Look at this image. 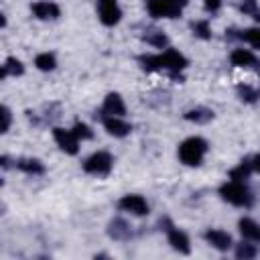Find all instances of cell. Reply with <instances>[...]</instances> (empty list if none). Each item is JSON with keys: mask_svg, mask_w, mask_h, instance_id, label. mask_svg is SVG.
I'll return each mask as SVG.
<instances>
[{"mask_svg": "<svg viewBox=\"0 0 260 260\" xmlns=\"http://www.w3.org/2000/svg\"><path fill=\"white\" fill-rule=\"evenodd\" d=\"M71 130L75 132V136H77L79 140H87V138H91V136H93L91 128H89L87 124H83V122H75V126H73Z\"/></svg>", "mask_w": 260, "mask_h": 260, "instance_id": "26", "label": "cell"}, {"mask_svg": "<svg viewBox=\"0 0 260 260\" xmlns=\"http://www.w3.org/2000/svg\"><path fill=\"white\" fill-rule=\"evenodd\" d=\"M118 207L122 211H128L132 215H138V217H142V215L148 213V203H146V199L142 195H124L118 201Z\"/></svg>", "mask_w": 260, "mask_h": 260, "instance_id": "8", "label": "cell"}, {"mask_svg": "<svg viewBox=\"0 0 260 260\" xmlns=\"http://www.w3.org/2000/svg\"><path fill=\"white\" fill-rule=\"evenodd\" d=\"M53 138L59 144V148L67 154H77L79 150V138L75 136L73 130H65V128H53Z\"/></svg>", "mask_w": 260, "mask_h": 260, "instance_id": "7", "label": "cell"}, {"mask_svg": "<svg viewBox=\"0 0 260 260\" xmlns=\"http://www.w3.org/2000/svg\"><path fill=\"white\" fill-rule=\"evenodd\" d=\"M102 114H104V116H124V114H126V106H124L120 93H108V95L104 98Z\"/></svg>", "mask_w": 260, "mask_h": 260, "instance_id": "13", "label": "cell"}, {"mask_svg": "<svg viewBox=\"0 0 260 260\" xmlns=\"http://www.w3.org/2000/svg\"><path fill=\"white\" fill-rule=\"evenodd\" d=\"M230 61L234 67H250L256 63V57L248 49H234L230 55Z\"/></svg>", "mask_w": 260, "mask_h": 260, "instance_id": "15", "label": "cell"}, {"mask_svg": "<svg viewBox=\"0 0 260 260\" xmlns=\"http://www.w3.org/2000/svg\"><path fill=\"white\" fill-rule=\"evenodd\" d=\"M102 124H104V128L108 130V134L118 136V138L130 134V130H132L130 124L124 122L120 116H102Z\"/></svg>", "mask_w": 260, "mask_h": 260, "instance_id": "10", "label": "cell"}, {"mask_svg": "<svg viewBox=\"0 0 260 260\" xmlns=\"http://www.w3.org/2000/svg\"><path fill=\"white\" fill-rule=\"evenodd\" d=\"M238 228H240V234H242L246 240L260 242V225H258L252 217H242V219L238 221Z\"/></svg>", "mask_w": 260, "mask_h": 260, "instance_id": "14", "label": "cell"}, {"mask_svg": "<svg viewBox=\"0 0 260 260\" xmlns=\"http://www.w3.org/2000/svg\"><path fill=\"white\" fill-rule=\"evenodd\" d=\"M185 120L195 122V124H207L209 120H213V110H209V108H193V110L185 112Z\"/></svg>", "mask_w": 260, "mask_h": 260, "instance_id": "17", "label": "cell"}, {"mask_svg": "<svg viewBox=\"0 0 260 260\" xmlns=\"http://www.w3.org/2000/svg\"><path fill=\"white\" fill-rule=\"evenodd\" d=\"M112 154L106 150H98L93 152L85 162H83V171L89 175H108L112 171Z\"/></svg>", "mask_w": 260, "mask_h": 260, "instance_id": "5", "label": "cell"}, {"mask_svg": "<svg viewBox=\"0 0 260 260\" xmlns=\"http://www.w3.org/2000/svg\"><path fill=\"white\" fill-rule=\"evenodd\" d=\"M140 63L144 69L148 71H169L173 77H179V73L187 67V59L185 55H181L179 51L175 49H167L165 53H158V55H142L140 57ZM181 79V77H179Z\"/></svg>", "mask_w": 260, "mask_h": 260, "instance_id": "1", "label": "cell"}, {"mask_svg": "<svg viewBox=\"0 0 260 260\" xmlns=\"http://www.w3.org/2000/svg\"><path fill=\"white\" fill-rule=\"evenodd\" d=\"M191 28H193V32H195L197 37H201V39H209V37H211V28H209V22H207V20H197V22L191 24Z\"/></svg>", "mask_w": 260, "mask_h": 260, "instance_id": "24", "label": "cell"}, {"mask_svg": "<svg viewBox=\"0 0 260 260\" xmlns=\"http://www.w3.org/2000/svg\"><path fill=\"white\" fill-rule=\"evenodd\" d=\"M167 238H169V244L173 246V250H177V252H181V254H189V252H191L189 238H187V234L181 232L179 228L169 225V228H167Z\"/></svg>", "mask_w": 260, "mask_h": 260, "instance_id": "11", "label": "cell"}, {"mask_svg": "<svg viewBox=\"0 0 260 260\" xmlns=\"http://www.w3.org/2000/svg\"><path fill=\"white\" fill-rule=\"evenodd\" d=\"M219 4H221V0H205V8L209 12H215L219 8Z\"/></svg>", "mask_w": 260, "mask_h": 260, "instance_id": "30", "label": "cell"}, {"mask_svg": "<svg viewBox=\"0 0 260 260\" xmlns=\"http://www.w3.org/2000/svg\"><path fill=\"white\" fill-rule=\"evenodd\" d=\"M250 173H252V165L246 162V160H242L238 167H234V169L230 171V179H234V181H244V179L250 177Z\"/></svg>", "mask_w": 260, "mask_h": 260, "instance_id": "21", "label": "cell"}, {"mask_svg": "<svg viewBox=\"0 0 260 260\" xmlns=\"http://www.w3.org/2000/svg\"><path fill=\"white\" fill-rule=\"evenodd\" d=\"M181 2H183V4H187V2H189V0H181Z\"/></svg>", "mask_w": 260, "mask_h": 260, "instance_id": "33", "label": "cell"}, {"mask_svg": "<svg viewBox=\"0 0 260 260\" xmlns=\"http://www.w3.org/2000/svg\"><path fill=\"white\" fill-rule=\"evenodd\" d=\"M35 65L41 71H53L55 65H57V59H55L53 53H41V55L35 57Z\"/></svg>", "mask_w": 260, "mask_h": 260, "instance_id": "19", "label": "cell"}, {"mask_svg": "<svg viewBox=\"0 0 260 260\" xmlns=\"http://www.w3.org/2000/svg\"><path fill=\"white\" fill-rule=\"evenodd\" d=\"M238 95L244 100V102H256L260 98L258 89L250 87V85H238Z\"/></svg>", "mask_w": 260, "mask_h": 260, "instance_id": "23", "label": "cell"}, {"mask_svg": "<svg viewBox=\"0 0 260 260\" xmlns=\"http://www.w3.org/2000/svg\"><path fill=\"white\" fill-rule=\"evenodd\" d=\"M256 20H260V12H258V14H256Z\"/></svg>", "mask_w": 260, "mask_h": 260, "instance_id": "32", "label": "cell"}, {"mask_svg": "<svg viewBox=\"0 0 260 260\" xmlns=\"http://www.w3.org/2000/svg\"><path fill=\"white\" fill-rule=\"evenodd\" d=\"M219 195L228 201V203H232V205H236V207H250L252 203H254V197H252V193H250V189L242 183V181H228V183H223L221 187H219Z\"/></svg>", "mask_w": 260, "mask_h": 260, "instance_id": "3", "label": "cell"}, {"mask_svg": "<svg viewBox=\"0 0 260 260\" xmlns=\"http://www.w3.org/2000/svg\"><path fill=\"white\" fill-rule=\"evenodd\" d=\"M238 37L244 39L246 43H250L254 49H260V28H248V30H242Z\"/></svg>", "mask_w": 260, "mask_h": 260, "instance_id": "22", "label": "cell"}, {"mask_svg": "<svg viewBox=\"0 0 260 260\" xmlns=\"http://www.w3.org/2000/svg\"><path fill=\"white\" fill-rule=\"evenodd\" d=\"M254 256H256V248L252 244H244L242 242V244L236 246V258H244L246 260V258H254Z\"/></svg>", "mask_w": 260, "mask_h": 260, "instance_id": "25", "label": "cell"}, {"mask_svg": "<svg viewBox=\"0 0 260 260\" xmlns=\"http://www.w3.org/2000/svg\"><path fill=\"white\" fill-rule=\"evenodd\" d=\"M205 152H207V142L201 136H191L179 144V158L189 167L201 165Z\"/></svg>", "mask_w": 260, "mask_h": 260, "instance_id": "2", "label": "cell"}, {"mask_svg": "<svg viewBox=\"0 0 260 260\" xmlns=\"http://www.w3.org/2000/svg\"><path fill=\"white\" fill-rule=\"evenodd\" d=\"M108 236L114 238V240H128L130 238V228L124 219H112L110 225H108Z\"/></svg>", "mask_w": 260, "mask_h": 260, "instance_id": "16", "label": "cell"}, {"mask_svg": "<svg viewBox=\"0 0 260 260\" xmlns=\"http://www.w3.org/2000/svg\"><path fill=\"white\" fill-rule=\"evenodd\" d=\"M2 126H0V130L2 132H8V128H10V120H12V116H10V110L6 108V106H2Z\"/></svg>", "mask_w": 260, "mask_h": 260, "instance_id": "29", "label": "cell"}, {"mask_svg": "<svg viewBox=\"0 0 260 260\" xmlns=\"http://www.w3.org/2000/svg\"><path fill=\"white\" fill-rule=\"evenodd\" d=\"M181 0H146V10L152 18H177L183 12Z\"/></svg>", "mask_w": 260, "mask_h": 260, "instance_id": "4", "label": "cell"}, {"mask_svg": "<svg viewBox=\"0 0 260 260\" xmlns=\"http://www.w3.org/2000/svg\"><path fill=\"white\" fill-rule=\"evenodd\" d=\"M22 71H24L22 63L18 59H14V57H8L4 61V67H2V77H6V75H22Z\"/></svg>", "mask_w": 260, "mask_h": 260, "instance_id": "20", "label": "cell"}, {"mask_svg": "<svg viewBox=\"0 0 260 260\" xmlns=\"http://www.w3.org/2000/svg\"><path fill=\"white\" fill-rule=\"evenodd\" d=\"M98 16L100 22L106 26H114L122 18V10L118 6V0H98Z\"/></svg>", "mask_w": 260, "mask_h": 260, "instance_id": "6", "label": "cell"}, {"mask_svg": "<svg viewBox=\"0 0 260 260\" xmlns=\"http://www.w3.org/2000/svg\"><path fill=\"white\" fill-rule=\"evenodd\" d=\"M203 238H205L215 250H219V252H225V250L232 248V236H230L228 232H223V230H207V232L203 234Z\"/></svg>", "mask_w": 260, "mask_h": 260, "instance_id": "12", "label": "cell"}, {"mask_svg": "<svg viewBox=\"0 0 260 260\" xmlns=\"http://www.w3.org/2000/svg\"><path fill=\"white\" fill-rule=\"evenodd\" d=\"M252 171H256V173H260V154H256L254 158H252Z\"/></svg>", "mask_w": 260, "mask_h": 260, "instance_id": "31", "label": "cell"}, {"mask_svg": "<svg viewBox=\"0 0 260 260\" xmlns=\"http://www.w3.org/2000/svg\"><path fill=\"white\" fill-rule=\"evenodd\" d=\"M16 167H18L20 171L28 173V175H41V173H45L43 162L37 160V158H18V160H16Z\"/></svg>", "mask_w": 260, "mask_h": 260, "instance_id": "18", "label": "cell"}, {"mask_svg": "<svg viewBox=\"0 0 260 260\" xmlns=\"http://www.w3.org/2000/svg\"><path fill=\"white\" fill-rule=\"evenodd\" d=\"M30 10H32V14L39 20H55L61 14V8L55 2H51V0H39V2H35L30 6Z\"/></svg>", "mask_w": 260, "mask_h": 260, "instance_id": "9", "label": "cell"}, {"mask_svg": "<svg viewBox=\"0 0 260 260\" xmlns=\"http://www.w3.org/2000/svg\"><path fill=\"white\" fill-rule=\"evenodd\" d=\"M144 39H146V43H150V45H154V47H165V45H167V37H165L160 30H154V32L146 35Z\"/></svg>", "mask_w": 260, "mask_h": 260, "instance_id": "27", "label": "cell"}, {"mask_svg": "<svg viewBox=\"0 0 260 260\" xmlns=\"http://www.w3.org/2000/svg\"><path fill=\"white\" fill-rule=\"evenodd\" d=\"M240 10H242L244 14H252V16L256 18V14H258V4H256V0H242V2H240Z\"/></svg>", "mask_w": 260, "mask_h": 260, "instance_id": "28", "label": "cell"}]
</instances>
